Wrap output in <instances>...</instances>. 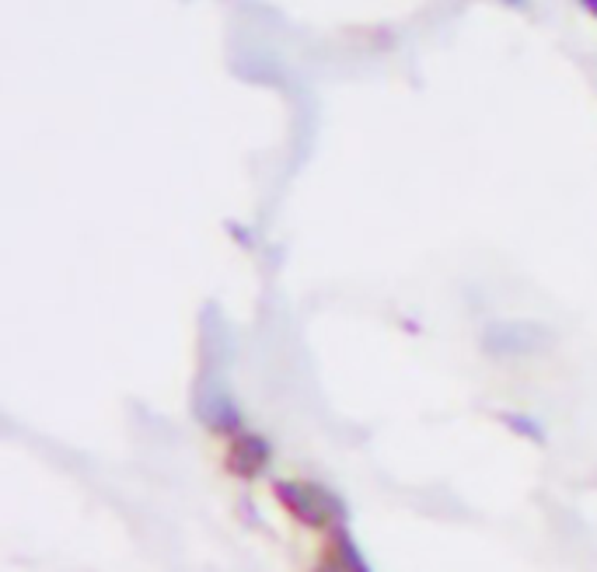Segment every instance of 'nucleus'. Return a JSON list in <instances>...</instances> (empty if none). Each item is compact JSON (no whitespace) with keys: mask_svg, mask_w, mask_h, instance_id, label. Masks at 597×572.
I'll return each mask as SVG.
<instances>
[{"mask_svg":"<svg viewBox=\"0 0 597 572\" xmlns=\"http://www.w3.org/2000/svg\"><path fill=\"white\" fill-rule=\"evenodd\" d=\"M279 496L290 502V510L297 517L311 520V524H322L332 513V496L319 489V485H279Z\"/></svg>","mask_w":597,"mask_h":572,"instance_id":"f257e3e1","label":"nucleus"},{"mask_svg":"<svg viewBox=\"0 0 597 572\" xmlns=\"http://www.w3.org/2000/svg\"><path fill=\"white\" fill-rule=\"evenodd\" d=\"M265 444L259 440V436H241V440L235 444V453H231V458H235V468L238 471H245V475H252V471H259L262 464H265Z\"/></svg>","mask_w":597,"mask_h":572,"instance_id":"f03ea898","label":"nucleus"}]
</instances>
